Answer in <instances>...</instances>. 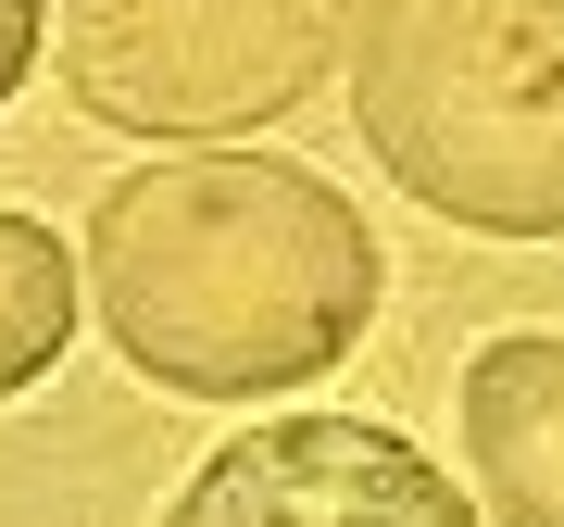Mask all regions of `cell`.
<instances>
[{
	"mask_svg": "<svg viewBox=\"0 0 564 527\" xmlns=\"http://www.w3.org/2000/svg\"><path fill=\"white\" fill-rule=\"evenodd\" d=\"M88 302L151 389L276 402L377 326V226L289 151H163L88 214Z\"/></svg>",
	"mask_w": 564,
	"mask_h": 527,
	"instance_id": "6da1fadb",
	"label": "cell"
},
{
	"mask_svg": "<svg viewBox=\"0 0 564 527\" xmlns=\"http://www.w3.org/2000/svg\"><path fill=\"white\" fill-rule=\"evenodd\" d=\"M63 340H76V251H63L39 214L0 202V402L39 389L63 365Z\"/></svg>",
	"mask_w": 564,
	"mask_h": 527,
	"instance_id": "8992f818",
	"label": "cell"
},
{
	"mask_svg": "<svg viewBox=\"0 0 564 527\" xmlns=\"http://www.w3.org/2000/svg\"><path fill=\"white\" fill-rule=\"evenodd\" d=\"M163 527H477V503L377 415H263L214 440Z\"/></svg>",
	"mask_w": 564,
	"mask_h": 527,
	"instance_id": "277c9868",
	"label": "cell"
},
{
	"mask_svg": "<svg viewBox=\"0 0 564 527\" xmlns=\"http://www.w3.org/2000/svg\"><path fill=\"white\" fill-rule=\"evenodd\" d=\"M351 126L464 239H564V0H364Z\"/></svg>",
	"mask_w": 564,
	"mask_h": 527,
	"instance_id": "7a4b0ae2",
	"label": "cell"
},
{
	"mask_svg": "<svg viewBox=\"0 0 564 527\" xmlns=\"http://www.w3.org/2000/svg\"><path fill=\"white\" fill-rule=\"evenodd\" d=\"M464 452H477L489 527H564V340L514 326L464 365Z\"/></svg>",
	"mask_w": 564,
	"mask_h": 527,
	"instance_id": "5b68a950",
	"label": "cell"
},
{
	"mask_svg": "<svg viewBox=\"0 0 564 527\" xmlns=\"http://www.w3.org/2000/svg\"><path fill=\"white\" fill-rule=\"evenodd\" d=\"M364 0H63V88L113 139H263L351 51Z\"/></svg>",
	"mask_w": 564,
	"mask_h": 527,
	"instance_id": "3957f363",
	"label": "cell"
},
{
	"mask_svg": "<svg viewBox=\"0 0 564 527\" xmlns=\"http://www.w3.org/2000/svg\"><path fill=\"white\" fill-rule=\"evenodd\" d=\"M39 51H51V25H39V0H0V101H13L25 76H39Z\"/></svg>",
	"mask_w": 564,
	"mask_h": 527,
	"instance_id": "52a82bcc",
	"label": "cell"
}]
</instances>
